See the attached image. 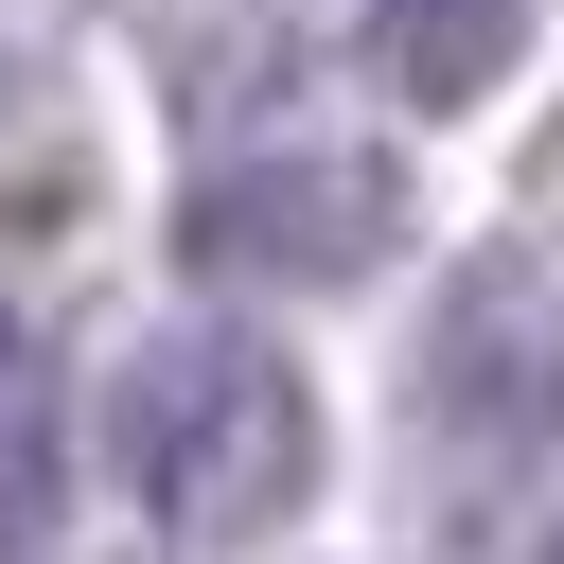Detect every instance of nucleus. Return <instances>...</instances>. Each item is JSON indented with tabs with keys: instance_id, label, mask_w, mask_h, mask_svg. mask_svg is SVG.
<instances>
[{
	"instance_id": "nucleus-1",
	"label": "nucleus",
	"mask_w": 564,
	"mask_h": 564,
	"mask_svg": "<svg viewBox=\"0 0 564 564\" xmlns=\"http://www.w3.org/2000/svg\"><path fill=\"white\" fill-rule=\"evenodd\" d=\"M88 441L176 546H264L282 511H317V458H335L317 370L264 317H141L88 388Z\"/></svg>"
},
{
	"instance_id": "nucleus-2",
	"label": "nucleus",
	"mask_w": 564,
	"mask_h": 564,
	"mask_svg": "<svg viewBox=\"0 0 564 564\" xmlns=\"http://www.w3.org/2000/svg\"><path fill=\"white\" fill-rule=\"evenodd\" d=\"M405 247V159L388 141H229L176 176V264L229 300H335Z\"/></svg>"
},
{
	"instance_id": "nucleus-3",
	"label": "nucleus",
	"mask_w": 564,
	"mask_h": 564,
	"mask_svg": "<svg viewBox=\"0 0 564 564\" xmlns=\"http://www.w3.org/2000/svg\"><path fill=\"white\" fill-rule=\"evenodd\" d=\"M405 405L441 458H546L564 441V247H458L423 335H405Z\"/></svg>"
},
{
	"instance_id": "nucleus-4",
	"label": "nucleus",
	"mask_w": 564,
	"mask_h": 564,
	"mask_svg": "<svg viewBox=\"0 0 564 564\" xmlns=\"http://www.w3.org/2000/svg\"><path fill=\"white\" fill-rule=\"evenodd\" d=\"M529 35H546V0H352V70L388 106H494L529 70Z\"/></svg>"
},
{
	"instance_id": "nucleus-5",
	"label": "nucleus",
	"mask_w": 564,
	"mask_h": 564,
	"mask_svg": "<svg viewBox=\"0 0 564 564\" xmlns=\"http://www.w3.org/2000/svg\"><path fill=\"white\" fill-rule=\"evenodd\" d=\"M53 511V405H35V370H18V335H0V546Z\"/></svg>"
},
{
	"instance_id": "nucleus-6",
	"label": "nucleus",
	"mask_w": 564,
	"mask_h": 564,
	"mask_svg": "<svg viewBox=\"0 0 564 564\" xmlns=\"http://www.w3.org/2000/svg\"><path fill=\"white\" fill-rule=\"evenodd\" d=\"M529 564H564V511H546V529H529Z\"/></svg>"
},
{
	"instance_id": "nucleus-7",
	"label": "nucleus",
	"mask_w": 564,
	"mask_h": 564,
	"mask_svg": "<svg viewBox=\"0 0 564 564\" xmlns=\"http://www.w3.org/2000/svg\"><path fill=\"white\" fill-rule=\"evenodd\" d=\"M88 564H159V546H88Z\"/></svg>"
}]
</instances>
